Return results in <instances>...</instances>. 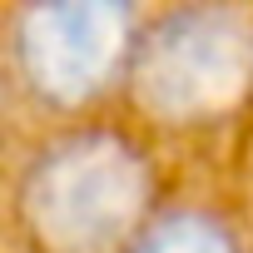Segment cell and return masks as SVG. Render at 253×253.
<instances>
[{
  "mask_svg": "<svg viewBox=\"0 0 253 253\" xmlns=\"http://www.w3.org/2000/svg\"><path fill=\"white\" fill-rule=\"evenodd\" d=\"M124 75L154 119H223L253 89V15L238 5L169 10L144 35H134Z\"/></svg>",
  "mask_w": 253,
  "mask_h": 253,
  "instance_id": "cell-2",
  "label": "cell"
},
{
  "mask_svg": "<svg viewBox=\"0 0 253 253\" xmlns=\"http://www.w3.org/2000/svg\"><path fill=\"white\" fill-rule=\"evenodd\" d=\"M124 253H243V243L233 238L228 223H218L213 213L199 209H174L159 213L139 228V238Z\"/></svg>",
  "mask_w": 253,
  "mask_h": 253,
  "instance_id": "cell-4",
  "label": "cell"
},
{
  "mask_svg": "<svg viewBox=\"0 0 253 253\" xmlns=\"http://www.w3.org/2000/svg\"><path fill=\"white\" fill-rule=\"evenodd\" d=\"M134 50V10L114 0H50L10 20V60L20 84L50 109L99 99Z\"/></svg>",
  "mask_w": 253,
  "mask_h": 253,
  "instance_id": "cell-3",
  "label": "cell"
},
{
  "mask_svg": "<svg viewBox=\"0 0 253 253\" xmlns=\"http://www.w3.org/2000/svg\"><path fill=\"white\" fill-rule=\"evenodd\" d=\"M154 169L119 129H75L35 154L20 218L45 253H114L149 223Z\"/></svg>",
  "mask_w": 253,
  "mask_h": 253,
  "instance_id": "cell-1",
  "label": "cell"
}]
</instances>
